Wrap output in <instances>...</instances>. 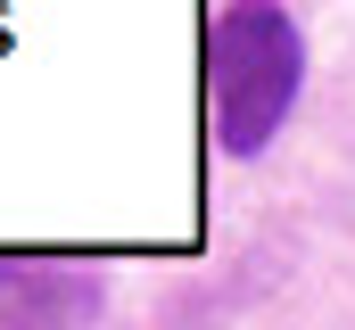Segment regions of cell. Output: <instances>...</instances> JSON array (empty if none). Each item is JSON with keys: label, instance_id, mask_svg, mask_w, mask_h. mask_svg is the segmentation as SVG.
<instances>
[{"label": "cell", "instance_id": "1", "mask_svg": "<svg viewBox=\"0 0 355 330\" xmlns=\"http://www.w3.org/2000/svg\"><path fill=\"white\" fill-rule=\"evenodd\" d=\"M297 82H306V50H297L289 8H272V0L215 8V25H207V124H215V149H232V157L272 149V132L297 107Z\"/></svg>", "mask_w": 355, "mask_h": 330}, {"label": "cell", "instance_id": "2", "mask_svg": "<svg viewBox=\"0 0 355 330\" xmlns=\"http://www.w3.org/2000/svg\"><path fill=\"white\" fill-rule=\"evenodd\" d=\"M107 272L83 256H0V330H99Z\"/></svg>", "mask_w": 355, "mask_h": 330}]
</instances>
